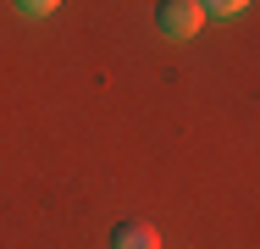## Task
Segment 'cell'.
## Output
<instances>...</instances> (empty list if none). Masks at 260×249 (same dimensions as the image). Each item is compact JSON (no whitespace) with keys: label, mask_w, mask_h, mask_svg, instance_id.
Wrapping results in <instances>:
<instances>
[{"label":"cell","mask_w":260,"mask_h":249,"mask_svg":"<svg viewBox=\"0 0 260 249\" xmlns=\"http://www.w3.org/2000/svg\"><path fill=\"white\" fill-rule=\"evenodd\" d=\"M155 28L166 39H194L205 28V6L200 0H160L155 6Z\"/></svg>","instance_id":"6da1fadb"},{"label":"cell","mask_w":260,"mask_h":249,"mask_svg":"<svg viewBox=\"0 0 260 249\" xmlns=\"http://www.w3.org/2000/svg\"><path fill=\"white\" fill-rule=\"evenodd\" d=\"M111 249H160V233H155V222H139V216L116 222V233H111Z\"/></svg>","instance_id":"7a4b0ae2"},{"label":"cell","mask_w":260,"mask_h":249,"mask_svg":"<svg viewBox=\"0 0 260 249\" xmlns=\"http://www.w3.org/2000/svg\"><path fill=\"white\" fill-rule=\"evenodd\" d=\"M200 6H205V17H210V11H216V17H238L249 0H200Z\"/></svg>","instance_id":"3957f363"},{"label":"cell","mask_w":260,"mask_h":249,"mask_svg":"<svg viewBox=\"0 0 260 249\" xmlns=\"http://www.w3.org/2000/svg\"><path fill=\"white\" fill-rule=\"evenodd\" d=\"M55 6H61V0H17V11H22V17H50Z\"/></svg>","instance_id":"277c9868"}]
</instances>
